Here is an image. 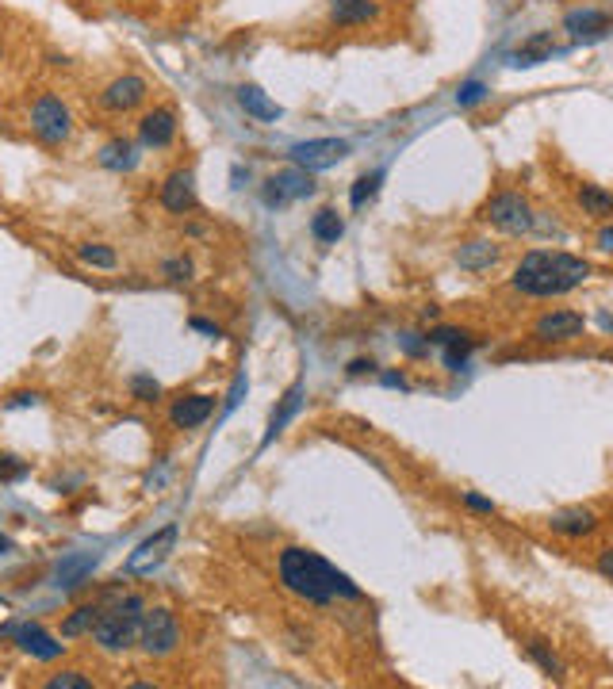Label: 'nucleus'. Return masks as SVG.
Here are the masks:
<instances>
[{"label":"nucleus","mask_w":613,"mask_h":689,"mask_svg":"<svg viewBox=\"0 0 613 689\" xmlns=\"http://www.w3.org/2000/svg\"><path fill=\"white\" fill-rule=\"evenodd\" d=\"M192 326H196V329H199V334H211V337H219V329H215V326H207V322H204V318H196V322H192Z\"/></svg>","instance_id":"58836bf2"},{"label":"nucleus","mask_w":613,"mask_h":689,"mask_svg":"<svg viewBox=\"0 0 613 689\" xmlns=\"http://www.w3.org/2000/svg\"><path fill=\"white\" fill-rule=\"evenodd\" d=\"M162 204H165L169 211H177V214H184V211H192V207H196L192 172H173V177L162 184Z\"/></svg>","instance_id":"2eb2a0df"},{"label":"nucleus","mask_w":613,"mask_h":689,"mask_svg":"<svg viewBox=\"0 0 613 689\" xmlns=\"http://www.w3.org/2000/svg\"><path fill=\"white\" fill-rule=\"evenodd\" d=\"M12 636H16L20 651L42 658V663H50V658H58V655H62V643H58V640H50L39 624H20L16 632H12Z\"/></svg>","instance_id":"f8f14e48"},{"label":"nucleus","mask_w":613,"mask_h":689,"mask_svg":"<svg viewBox=\"0 0 613 689\" xmlns=\"http://www.w3.org/2000/svg\"><path fill=\"white\" fill-rule=\"evenodd\" d=\"M579 334H582V314H575V310H552L537 322L540 341H572Z\"/></svg>","instance_id":"9d476101"},{"label":"nucleus","mask_w":613,"mask_h":689,"mask_svg":"<svg viewBox=\"0 0 613 689\" xmlns=\"http://www.w3.org/2000/svg\"><path fill=\"white\" fill-rule=\"evenodd\" d=\"M299 410V387H292V391L288 395H284V402H280V410L273 414V422H268V440H273L276 433H280V429L284 425H288V418H292V414Z\"/></svg>","instance_id":"a878e982"},{"label":"nucleus","mask_w":613,"mask_h":689,"mask_svg":"<svg viewBox=\"0 0 613 689\" xmlns=\"http://www.w3.org/2000/svg\"><path fill=\"white\" fill-rule=\"evenodd\" d=\"M165 272H169V280H188L192 265H188V261H169V265H165Z\"/></svg>","instance_id":"473e14b6"},{"label":"nucleus","mask_w":613,"mask_h":689,"mask_svg":"<svg viewBox=\"0 0 613 689\" xmlns=\"http://www.w3.org/2000/svg\"><path fill=\"white\" fill-rule=\"evenodd\" d=\"M180 640V628L173 621V613L169 609H146L142 616V632H138V648L146 655H169L177 648Z\"/></svg>","instance_id":"39448f33"},{"label":"nucleus","mask_w":613,"mask_h":689,"mask_svg":"<svg viewBox=\"0 0 613 689\" xmlns=\"http://www.w3.org/2000/svg\"><path fill=\"white\" fill-rule=\"evenodd\" d=\"M173 540H177V528H173V525H165L162 533H153L150 540H142V544H138V552L127 559V571H131V574H146V571H153V567H158L162 559L169 555Z\"/></svg>","instance_id":"1a4fd4ad"},{"label":"nucleus","mask_w":613,"mask_h":689,"mask_svg":"<svg viewBox=\"0 0 613 689\" xmlns=\"http://www.w3.org/2000/svg\"><path fill=\"white\" fill-rule=\"evenodd\" d=\"M383 383H388V387H407L403 376H383Z\"/></svg>","instance_id":"79ce46f5"},{"label":"nucleus","mask_w":613,"mask_h":689,"mask_svg":"<svg viewBox=\"0 0 613 689\" xmlns=\"http://www.w3.org/2000/svg\"><path fill=\"white\" fill-rule=\"evenodd\" d=\"M31 131L42 138V142H66L69 138V111L62 108V100L54 96H42L39 104L31 108Z\"/></svg>","instance_id":"423d86ee"},{"label":"nucleus","mask_w":613,"mask_h":689,"mask_svg":"<svg viewBox=\"0 0 613 689\" xmlns=\"http://www.w3.org/2000/svg\"><path fill=\"white\" fill-rule=\"evenodd\" d=\"M564 27L572 31L575 39H587V42H594V39H602V35H609L613 31V16H606V12H572V16L564 20Z\"/></svg>","instance_id":"ddd939ff"},{"label":"nucleus","mask_w":613,"mask_h":689,"mask_svg":"<svg viewBox=\"0 0 613 689\" xmlns=\"http://www.w3.org/2000/svg\"><path fill=\"white\" fill-rule=\"evenodd\" d=\"M131 387H135V395H138L142 402H153V398H158V391H162V387L153 383V379H146V376H138Z\"/></svg>","instance_id":"2f4dec72"},{"label":"nucleus","mask_w":613,"mask_h":689,"mask_svg":"<svg viewBox=\"0 0 613 689\" xmlns=\"http://www.w3.org/2000/svg\"><path fill=\"white\" fill-rule=\"evenodd\" d=\"M587 276H591V265L582 257L537 249L530 257H521V265L514 268V287L525 295L552 299V295H567L572 287L587 283Z\"/></svg>","instance_id":"f03ea898"},{"label":"nucleus","mask_w":613,"mask_h":689,"mask_svg":"<svg viewBox=\"0 0 613 689\" xmlns=\"http://www.w3.org/2000/svg\"><path fill=\"white\" fill-rule=\"evenodd\" d=\"M238 104L246 108L253 119H261V123H273V119H280V115H284L276 100H268L265 89H258V84H241V89H238Z\"/></svg>","instance_id":"f3484780"},{"label":"nucleus","mask_w":613,"mask_h":689,"mask_svg":"<svg viewBox=\"0 0 613 689\" xmlns=\"http://www.w3.org/2000/svg\"><path fill=\"white\" fill-rule=\"evenodd\" d=\"M0 471H4V475H20V464H12V456H4V459H0Z\"/></svg>","instance_id":"e433bc0d"},{"label":"nucleus","mask_w":613,"mask_h":689,"mask_svg":"<svg viewBox=\"0 0 613 689\" xmlns=\"http://www.w3.org/2000/svg\"><path fill=\"white\" fill-rule=\"evenodd\" d=\"M142 96H146V81H142V77H119V81H111V84H108L104 108H111V111H127V108L142 104Z\"/></svg>","instance_id":"4468645a"},{"label":"nucleus","mask_w":613,"mask_h":689,"mask_svg":"<svg viewBox=\"0 0 613 689\" xmlns=\"http://www.w3.org/2000/svg\"><path fill=\"white\" fill-rule=\"evenodd\" d=\"M315 192V180H311V169H284L276 172L273 180H268V188H265V204L268 207H280V204H292V199H303Z\"/></svg>","instance_id":"6e6552de"},{"label":"nucleus","mask_w":613,"mask_h":689,"mask_svg":"<svg viewBox=\"0 0 613 689\" xmlns=\"http://www.w3.org/2000/svg\"><path fill=\"white\" fill-rule=\"evenodd\" d=\"M100 165L123 172V169H135V165H138V153H135V146H131L127 138H111L108 146L100 150Z\"/></svg>","instance_id":"4be33fe9"},{"label":"nucleus","mask_w":613,"mask_h":689,"mask_svg":"<svg viewBox=\"0 0 613 689\" xmlns=\"http://www.w3.org/2000/svg\"><path fill=\"white\" fill-rule=\"evenodd\" d=\"M92 682L81 678V674H58V678H50V689H89Z\"/></svg>","instance_id":"7c9ffc66"},{"label":"nucleus","mask_w":613,"mask_h":689,"mask_svg":"<svg viewBox=\"0 0 613 689\" xmlns=\"http://www.w3.org/2000/svg\"><path fill=\"white\" fill-rule=\"evenodd\" d=\"M380 180H383L380 172H368V177L356 180V184H353V196H349V199H353V207H364V199H372V196H376Z\"/></svg>","instance_id":"c85d7f7f"},{"label":"nucleus","mask_w":613,"mask_h":689,"mask_svg":"<svg viewBox=\"0 0 613 689\" xmlns=\"http://www.w3.org/2000/svg\"><path fill=\"white\" fill-rule=\"evenodd\" d=\"M376 16V4L372 0H330V20L341 27H356V23H368Z\"/></svg>","instance_id":"a211bd4d"},{"label":"nucleus","mask_w":613,"mask_h":689,"mask_svg":"<svg viewBox=\"0 0 613 689\" xmlns=\"http://www.w3.org/2000/svg\"><path fill=\"white\" fill-rule=\"evenodd\" d=\"M598 571L613 582V548H602V555H598Z\"/></svg>","instance_id":"f704fd0d"},{"label":"nucleus","mask_w":613,"mask_h":689,"mask_svg":"<svg viewBox=\"0 0 613 689\" xmlns=\"http://www.w3.org/2000/svg\"><path fill=\"white\" fill-rule=\"evenodd\" d=\"M483 92H487V89H483L479 81H468L464 89L456 92V100H460V108H472V104H479V100H483Z\"/></svg>","instance_id":"c756f323"},{"label":"nucleus","mask_w":613,"mask_h":689,"mask_svg":"<svg viewBox=\"0 0 613 689\" xmlns=\"http://www.w3.org/2000/svg\"><path fill=\"white\" fill-rule=\"evenodd\" d=\"M349 153V142H341V138H315V142H299V146H292V161L299 169H330L337 165L341 157Z\"/></svg>","instance_id":"0eeeda50"},{"label":"nucleus","mask_w":613,"mask_h":689,"mask_svg":"<svg viewBox=\"0 0 613 689\" xmlns=\"http://www.w3.org/2000/svg\"><path fill=\"white\" fill-rule=\"evenodd\" d=\"M364 368H372V361H353V368H349V371H353V376H361Z\"/></svg>","instance_id":"ea45409f"},{"label":"nucleus","mask_w":613,"mask_h":689,"mask_svg":"<svg viewBox=\"0 0 613 689\" xmlns=\"http://www.w3.org/2000/svg\"><path fill=\"white\" fill-rule=\"evenodd\" d=\"M552 50H556V47H552V35L540 31V35H533V39H525L521 47L510 54V65H540Z\"/></svg>","instance_id":"aec40b11"},{"label":"nucleus","mask_w":613,"mask_h":689,"mask_svg":"<svg viewBox=\"0 0 613 689\" xmlns=\"http://www.w3.org/2000/svg\"><path fill=\"white\" fill-rule=\"evenodd\" d=\"M39 395H16V398H12V406H27V402H35Z\"/></svg>","instance_id":"a19ab883"},{"label":"nucleus","mask_w":613,"mask_h":689,"mask_svg":"<svg viewBox=\"0 0 613 689\" xmlns=\"http://www.w3.org/2000/svg\"><path fill=\"white\" fill-rule=\"evenodd\" d=\"M280 582L288 586L292 594L315 601V606H326V601H334L337 594L341 597H361V590H356L346 574L326 563L322 555L307 552V548H288L280 555Z\"/></svg>","instance_id":"f257e3e1"},{"label":"nucleus","mask_w":613,"mask_h":689,"mask_svg":"<svg viewBox=\"0 0 613 689\" xmlns=\"http://www.w3.org/2000/svg\"><path fill=\"white\" fill-rule=\"evenodd\" d=\"M77 257L84 265H96V268H116V253H111L108 246H81Z\"/></svg>","instance_id":"cd10ccee"},{"label":"nucleus","mask_w":613,"mask_h":689,"mask_svg":"<svg viewBox=\"0 0 613 689\" xmlns=\"http://www.w3.org/2000/svg\"><path fill=\"white\" fill-rule=\"evenodd\" d=\"M12 548V544H8V536H0V552H8Z\"/></svg>","instance_id":"37998d69"},{"label":"nucleus","mask_w":613,"mask_h":689,"mask_svg":"<svg viewBox=\"0 0 613 689\" xmlns=\"http://www.w3.org/2000/svg\"><path fill=\"white\" fill-rule=\"evenodd\" d=\"M456 261H460V268H468V272H483L498 261V249L491 241H468V246H460V253H456Z\"/></svg>","instance_id":"412c9836"},{"label":"nucleus","mask_w":613,"mask_h":689,"mask_svg":"<svg viewBox=\"0 0 613 689\" xmlns=\"http://www.w3.org/2000/svg\"><path fill=\"white\" fill-rule=\"evenodd\" d=\"M483 219L491 226L506 230V234H525L533 226V214H530V204L518 196V192H498L483 204Z\"/></svg>","instance_id":"20e7f679"},{"label":"nucleus","mask_w":613,"mask_h":689,"mask_svg":"<svg viewBox=\"0 0 613 689\" xmlns=\"http://www.w3.org/2000/svg\"><path fill=\"white\" fill-rule=\"evenodd\" d=\"M525 651H530V658H533V663L545 670V674H552V678H564V663L548 651L545 640H530V643H525Z\"/></svg>","instance_id":"393cba45"},{"label":"nucleus","mask_w":613,"mask_h":689,"mask_svg":"<svg viewBox=\"0 0 613 689\" xmlns=\"http://www.w3.org/2000/svg\"><path fill=\"white\" fill-rule=\"evenodd\" d=\"M142 616H146V609H142V597H123L111 609H100L96 624H92V640L104 651L119 655V651L131 648V643H138Z\"/></svg>","instance_id":"7ed1b4c3"},{"label":"nucleus","mask_w":613,"mask_h":689,"mask_svg":"<svg viewBox=\"0 0 613 689\" xmlns=\"http://www.w3.org/2000/svg\"><path fill=\"white\" fill-rule=\"evenodd\" d=\"M211 410H215V402H211L207 395H188V398L177 402L169 418H173L177 429H196V425H204L211 418Z\"/></svg>","instance_id":"dca6fc26"},{"label":"nucleus","mask_w":613,"mask_h":689,"mask_svg":"<svg viewBox=\"0 0 613 689\" xmlns=\"http://www.w3.org/2000/svg\"><path fill=\"white\" fill-rule=\"evenodd\" d=\"M598 246L613 253V226H606V230H602V238H598Z\"/></svg>","instance_id":"4c0bfd02"},{"label":"nucleus","mask_w":613,"mask_h":689,"mask_svg":"<svg viewBox=\"0 0 613 689\" xmlns=\"http://www.w3.org/2000/svg\"><path fill=\"white\" fill-rule=\"evenodd\" d=\"M96 616H100V609H96V606H81V609H77V613L62 624V636H81V632H92Z\"/></svg>","instance_id":"bb28decb"},{"label":"nucleus","mask_w":613,"mask_h":689,"mask_svg":"<svg viewBox=\"0 0 613 689\" xmlns=\"http://www.w3.org/2000/svg\"><path fill=\"white\" fill-rule=\"evenodd\" d=\"M460 337H464L460 329H449V326H445V329H433V341H437V344H452V341H460Z\"/></svg>","instance_id":"72a5a7b5"},{"label":"nucleus","mask_w":613,"mask_h":689,"mask_svg":"<svg viewBox=\"0 0 613 689\" xmlns=\"http://www.w3.org/2000/svg\"><path fill=\"white\" fill-rule=\"evenodd\" d=\"M311 234H315L319 241H337L341 234H346V222L337 219V211L326 207V211H319L315 219H311Z\"/></svg>","instance_id":"b1692460"},{"label":"nucleus","mask_w":613,"mask_h":689,"mask_svg":"<svg viewBox=\"0 0 613 689\" xmlns=\"http://www.w3.org/2000/svg\"><path fill=\"white\" fill-rule=\"evenodd\" d=\"M552 533H564V536H587L594 533V513L591 510H567V513H556L552 517Z\"/></svg>","instance_id":"6ab92c4d"},{"label":"nucleus","mask_w":613,"mask_h":689,"mask_svg":"<svg viewBox=\"0 0 613 689\" xmlns=\"http://www.w3.org/2000/svg\"><path fill=\"white\" fill-rule=\"evenodd\" d=\"M464 501H468V506H472V510H479V513H495V501H487V498H479V494H468Z\"/></svg>","instance_id":"c9c22d12"},{"label":"nucleus","mask_w":613,"mask_h":689,"mask_svg":"<svg viewBox=\"0 0 613 689\" xmlns=\"http://www.w3.org/2000/svg\"><path fill=\"white\" fill-rule=\"evenodd\" d=\"M579 207H582V214H591V219H609L613 214V196L602 192V188H594V184H587V188H579Z\"/></svg>","instance_id":"5701e85b"},{"label":"nucleus","mask_w":613,"mask_h":689,"mask_svg":"<svg viewBox=\"0 0 613 689\" xmlns=\"http://www.w3.org/2000/svg\"><path fill=\"white\" fill-rule=\"evenodd\" d=\"M138 135L146 146H169L177 135V119H173V111L169 108H153L150 115H142V123H138Z\"/></svg>","instance_id":"9b49d317"}]
</instances>
